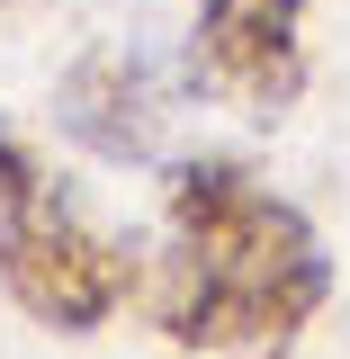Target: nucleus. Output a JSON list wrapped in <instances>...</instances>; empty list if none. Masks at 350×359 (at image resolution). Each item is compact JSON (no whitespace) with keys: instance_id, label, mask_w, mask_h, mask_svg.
<instances>
[{"instance_id":"nucleus-4","label":"nucleus","mask_w":350,"mask_h":359,"mask_svg":"<svg viewBox=\"0 0 350 359\" xmlns=\"http://www.w3.org/2000/svg\"><path fill=\"white\" fill-rule=\"evenodd\" d=\"M189 81L243 117H288L306 90V0H189Z\"/></svg>"},{"instance_id":"nucleus-3","label":"nucleus","mask_w":350,"mask_h":359,"mask_svg":"<svg viewBox=\"0 0 350 359\" xmlns=\"http://www.w3.org/2000/svg\"><path fill=\"white\" fill-rule=\"evenodd\" d=\"M180 90L189 81V63H162L153 45H90L81 63L54 81V126L81 144L90 162H162V135L180 117Z\"/></svg>"},{"instance_id":"nucleus-2","label":"nucleus","mask_w":350,"mask_h":359,"mask_svg":"<svg viewBox=\"0 0 350 359\" xmlns=\"http://www.w3.org/2000/svg\"><path fill=\"white\" fill-rule=\"evenodd\" d=\"M0 287L18 314L72 341L135 297V252L81 216V198L36 162V144L9 117H0Z\"/></svg>"},{"instance_id":"nucleus-1","label":"nucleus","mask_w":350,"mask_h":359,"mask_svg":"<svg viewBox=\"0 0 350 359\" xmlns=\"http://www.w3.org/2000/svg\"><path fill=\"white\" fill-rule=\"evenodd\" d=\"M332 306V252L297 198H278L234 153L162 162V252L153 323L198 359H278Z\"/></svg>"}]
</instances>
